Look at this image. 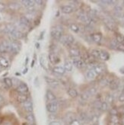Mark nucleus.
I'll list each match as a JSON object with an SVG mask.
<instances>
[{"label":"nucleus","instance_id":"obj_53","mask_svg":"<svg viewBox=\"0 0 124 125\" xmlns=\"http://www.w3.org/2000/svg\"><path fill=\"white\" fill-rule=\"evenodd\" d=\"M2 102H3V98L1 95H0V103H2Z\"/></svg>","mask_w":124,"mask_h":125},{"label":"nucleus","instance_id":"obj_46","mask_svg":"<svg viewBox=\"0 0 124 125\" xmlns=\"http://www.w3.org/2000/svg\"><path fill=\"white\" fill-rule=\"evenodd\" d=\"M8 89V87L5 85L3 80H0V90H6Z\"/></svg>","mask_w":124,"mask_h":125},{"label":"nucleus","instance_id":"obj_47","mask_svg":"<svg viewBox=\"0 0 124 125\" xmlns=\"http://www.w3.org/2000/svg\"><path fill=\"white\" fill-rule=\"evenodd\" d=\"M110 115H117V114H118V110H117L116 108H110Z\"/></svg>","mask_w":124,"mask_h":125},{"label":"nucleus","instance_id":"obj_16","mask_svg":"<svg viewBox=\"0 0 124 125\" xmlns=\"http://www.w3.org/2000/svg\"><path fill=\"white\" fill-rule=\"evenodd\" d=\"M53 72L59 74V75H63L66 72L65 69L63 68V66H54L53 68Z\"/></svg>","mask_w":124,"mask_h":125},{"label":"nucleus","instance_id":"obj_44","mask_svg":"<svg viewBox=\"0 0 124 125\" xmlns=\"http://www.w3.org/2000/svg\"><path fill=\"white\" fill-rule=\"evenodd\" d=\"M110 83V81H109L107 78H104L101 81V85L102 86H105V85H109V83Z\"/></svg>","mask_w":124,"mask_h":125},{"label":"nucleus","instance_id":"obj_9","mask_svg":"<svg viewBox=\"0 0 124 125\" xmlns=\"http://www.w3.org/2000/svg\"><path fill=\"white\" fill-rule=\"evenodd\" d=\"M69 52V54L72 57V58L80 57V54H81V53H80V51L78 48H76V47H70Z\"/></svg>","mask_w":124,"mask_h":125},{"label":"nucleus","instance_id":"obj_55","mask_svg":"<svg viewBox=\"0 0 124 125\" xmlns=\"http://www.w3.org/2000/svg\"><path fill=\"white\" fill-rule=\"evenodd\" d=\"M4 125H10V124H7V123H6V124H5Z\"/></svg>","mask_w":124,"mask_h":125},{"label":"nucleus","instance_id":"obj_36","mask_svg":"<svg viewBox=\"0 0 124 125\" xmlns=\"http://www.w3.org/2000/svg\"><path fill=\"white\" fill-rule=\"evenodd\" d=\"M116 41L119 43H124V35L121 34H117L116 35Z\"/></svg>","mask_w":124,"mask_h":125},{"label":"nucleus","instance_id":"obj_6","mask_svg":"<svg viewBox=\"0 0 124 125\" xmlns=\"http://www.w3.org/2000/svg\"><path fill=\"white\" fill-rule=\"evenodd\" d=\"M10 37H12L14 40H16V39H21V37H23V34L21 33V31H20L19 30H18L17 28L11 31V32L9 34Z\"/></svg>","mask_w":124,"mask_h":125},{"label":"nucleus","instance_id":"obj_54","mask_svg":"<svg viewBox=\"0 0 124 125\" xmlns=\"http://www.w3.org/2000/svg\"><path fill=\"white\" fill-rule=\"evenodd\" d=\"M90 125H98V124L97 123H91Z\"/></svg>","mask_w":124,"mask_h":125},{"label":"nucleus","instance_id":"obj_30","mask_svg":"<svg viewBox=\"0 0 124 125\" xmlns=\"http://www.w3.org/2000/svg\"><path fill=\"white\" fill-rule=\"evenodd\" d=\"M6 52H8L7 43H6V41L0 43V53H6Z\"/></svg>","mask_w":124,"mask_h":125},{"label":"nucleus","instance_id":"obj_2","mask_svg":"<svg viewBox=\"0 0 124 125\" xmlns=\"http://www.w3.org/2000/svg\"><path fill=\"white\" fill-rule=\"evenodd\" d=\"M59 41L63 45L69 47L72 44V43H74V41H75V38H74V37L72 36L71 34H68L66 36H63L60 38Z\"/></svg>","mask_w":124,"mask_h":125},{"label":"nucleus","instance_id":"obj_22","mask_svg":"<svg viewBox=\"0 0 124 125\" xmlns=\"http://www.w3.org/2000/svg\"><path fill=\"white\" fill-rule=\"evenodd\" d=\"M79 121H81V123H87L88 121H89V116L86 113H85V112H82L79 116Z\"/></svg>","mask_w":124,"mask_h":125},{"label":"nucleus","instance_id":"obj_17","mask_svg":"<svg viewBox=\"0 0 124 125\" xmlns=\"http://www.w3.org/2000/svg\"><path fill=\"white\" fill-rule=\"evenodd\" d=\"M109 58H110V55L107 51H100V57H99V59L103 61H106V60H108Z\"/></svg>","mask_w":124,"mask_h":125},{"label":"nucleus","instance_id":"obj_13","mask_svg":"<svg viewBox=\"0 0 124 125\" xmlns=\"http://www.w3.org/2000/svg\"><path fill=\"white\" fill-rule=\"evenodd\" d=\"M61 10L65 14H70L74 11V8L71 5H63L61 7Z\"/></svg>","mask_w":124,"mask_h":125},{"label":"nucleus","instance_id":"obj_21","mask_svg":"<svg viewBox=\"0 0 124 125\" xmlns=\"http://www.w3.org/2000/svg\"><path fill=\"white\" fill-rule=\"evenodd\" d=\"M49 61L51 62V63L53 64H56L57 63V62H59V58L57 57V55H55L54 53H49Z\"/></svg>","mask_w":124,"mask_h":125},{"label":"nucleus","instance_id":"obj_58","mask_svg":"<svg viewBox=\"0 0 124 125\" xmlns=\"http://www.w3.org/2000/svg\"><path fill=\"white\" fill-rule=\"evenodd\" d=\"M123 5H124V1H123Z\"/></svg>","mask_w":124,"mask_h":125},{"label":"nucleus","instance_id":"obj_40","mask_svg":"<svg viewBox=\"0 0 124 125\" xmlns=\"http://www.w3.org/2000/svg\"><path fill=\"white\" fill-rule=\"evenodd\" d=\"M114 102V97L112 95H107V97H106V102L109 104H113Z\"/></svg>","mask_w":124,"mask_h":125},{"label":"nucleus","instance_id":"obj_4","mask_svg":"<svg viewBox=\"0 0 124 125\" xmlns=\"http://www.w3.org/2000/svg\"><path fill=\"white\" fill-rule=\"evenodd\" d=\"M72 63L74 66H76L77 68L78 69H82L84 68L86 64H85V60L81 58L80 57H73L72 58Z\"/></svg>","mask_w":124,"mask_h":125},{"label":"nucleus","instance_id":"obj_45","mask_svg":"<svg viewBox=\"0 0 124 125\" xmlns=\"http://www.w3.org/2000/svg\"><path fill=\"white\" fill-rule=\"evenodd\" d=\"M69 125H81V121H79V119H76V118H75V119L72 120L69 124Z\"/></svg>","mask_w":124,"mask_h":125},{"label":"nucleus","instance_id":"obj_27","mask_svg":"<svg viewBox=\"0 0 124 125\" xmlns=\"http://www.w3.org/2000/svg\"><path fill=\"white\" fill-rule=\"evenodd\" d=\"M69 28H70L71 31H72L73 32H75V33H78L80 31L79 26L78 25V24H75V23H71L69 24Z\"/></svg>","mask_w":124,"mask_h":125},{"label":"nucleus","instance_id":"obj_51","mask_svg":"<svg viewBox=\"0 0 124 125\" xmlns=\"http://www.w3.org/2000/svg\"><path fill=\"white\" fill-rule=\"evenodd\" d=\"M117 50L120 51L124 52V44L123 43H120V44L118 45V47H117Z\"/></svg>","mask_w":124,"mask_h":125},{"label":"nucleus","instance_id":"obj_11","mask_svg":"<svg viewBox=\"0 0 124 125\" xmlns=\"http://www.w3.org/2000/svg\"><path fill=\"white\" fill-rule=\"evenodd\" d=\"M120 85L119 80L117 79H113L110 81V83H109V87L111 90H116L118 89V87Z\"/></svg>","mask_w":124,"mask_h":125},{"label":"nucleus","instance_id":"obj_15","mask_svg":"<svg viewBox=\"0 0 124 125\" xmlns=\"http://www.w3.org/2000/svg\"><path fill=\"white\" fill-rule=\"evenodd\" d=\"M11 53H17L19 52L20 51V45L18 44V43L15 41H11Z\"/></svg>","mask_w":124,"mask_h":125},{"label":"nucleus","instance_id":"obj_37","mask_svg":"<svg viewBox=\"0 0 124 125\" xmlns=\"http://www.w3.org/2000/svg\"><path fill=\"white\" fill-rule=\"evenodd\" d=\"M9 9H10L11 10L15 11V10H17V9H19L20 5H18V3H16V2H12V3H10V4L9 5Z\"/></svg>","mask_w":124,"mask_h":125},{"label":"nucleus","instance_id":"obj_52","mask_svg":"<svg viewBox=\"0 0 124 125\" xmlns=\"http://www.w3.org/2000/svg\"><path fill=\"white\" fill-rule=\"evenodd\" d=\"M121 121H122V124L123 125H124V115L122 117V118H121Z\"/></svg>","mask_w":124,"mask_h":125},{"label":"nucleus","instance_id":"obj_26","mask_svg":"<svg viewBox=\"0 0 124 125\" xmlns=\"http://www.w3.org/2000/svg\"><path fill=\"white\" fill-rule=\"evenodd\" d=\"M20 23L21 24H23V25H24L25 27H28L30 25V21L28 19V18L25 17V16H21V18H20Z\"/></svg>","mask_w":124,"mask_h":125},{"label":"nucleus","instance_id":"obj_49","mask_svg":"<svg viewBox=\"0 0 124 125\" xmlns=\"http://www.w3.org/2000/svg\"><path fill=\"white\" fill-rule=\"evenodd\" d=\"M118 101L120 102H124V92L119 95V96H118Z\"/></svg>","mask_w":124,"mask_h":125},{"label":"nucleus","instance_id":"obj_57","mask_svg":"<svg viewBox=\"0 0 124 125\" xmlns=\"http://www.w3.org/2000/svg\"><path fill=\"white\" fill-rule=\"evenodd\" d=\"M28 125H34V124H28Z\"/></svg>","mask_w":124,"mask_h":125},{"label":"nucleus","instance_id":"obj_24","mask_svg":"<svg viewBox=\"0 0 124 125\" xmlns=\"http://www.w3.org/2000/svg\"><path fill=\"white\" fill-rule=\"evenodd\" d=\"M0 66H2L4 68H7L9 66V60L3 57H0Z\"/></svg>","mask_w":124,"mask_h":125},{"label":"nucleus","instance_id":"obj_7","mask_svg":"<svg viewBox=\"0 0 124 125\" xmlns=\"http://www.w3.org/2000/svg\"><path fill=\"white\" fill-rule=\"evenodd\" d=\"M105 69H106L105 65L101 64V63H98V64H95V66H94V68H93V70L95 71V73L98 76V75H100V74H101V73H103L104 72Z\"/></svg>","mask_w":124,"mask_h":125},{"label":"nucleus","instance_id":"obj_18","mask_svg":"<svg viewBox=\"0 0 124 125\" xmlns=\"http://www.w3.org/2000/svg\"><path fill=\"white\" fill-rule=\"evenodd\" d=\"M63 68L65 69V70L66 72H71L72 70V68H73L72 61H71V60H66L65 62V63H64Z\"/></svg>","mask_w":124,"mask_h":125},{"label":"nucleus","instance_id":"obj_12","mask_svg":"<svg viewBox=\"0 0 124 125\" xmlns=\"http://www.w3.org/2000/svg\"><path fill=\"white\" fill-rule=\"evenodd\" d=\"M46 98L49 102H53L57 100V97H56L55 94L51 92L50 90H47L46 92Z\"/></svg>","mask_w":124,"mask_h":125},{"label":"nucleus","instance_id":"obj_35","mask_svg":"<svg viewBox=\"0 0 124 125\" xmlns=\"http://www.w3.org/2000/svg\"><path fill=\"white\" fill-rule=\"evenodd\" d=\"M91 98V95H90V94L88 92H83L82 95H81V98L82 100H83L84 102H86V101H88V100Z\"/></svg>","mask_w":124,"mask_h":125},{"label":"nucleus","instance_id":"obj_14","mask_svg":"<svg viewBox=\"0 0 124 125\" xmlns=\"http://www.w3.org/2000/svg\"><path fill=\"white\" fill-rule=\"evenodd\" d=\"M45 80H46V82L49 84V85H59V82L58 80L57 79H55L53 78H50V77H48V76H46L45 77Z\"/></svg>","mask_w":124,"mask_h":125},{"label":"nucleus","instance_id":"obj_25","mask_svg":"<svg viewBox=\"0 0 124 125\" xmlns=\"http://www.w3.org/2000/svg\"><path fill=\"white\" fill-rule=\"evenodd\" d=\"M26 120L30 124H34L35 123V117L32 113H28L26 115Z\"/></svg>","mask_w":124,"mask_h":125},{"label":"nucleus","instance_id":"obj_39","mask_svg":"<svg viewBox=\"0 0 124 125\" xmlns=\"http://www.w3.org/2000/svg\"><path fill=\"white\" fill-rule=\"evenodd\" d=\"M75 119V117H74V115H72V114H70V113H69V114H67L66 115V117H65V120H66V121L67 122V123H70L72 120H74Z\"/></svg>","mask_w":124,"mask_h":125},{"label":"nucleus","instance_id":"obj_38","mask_svg":"<svg viewBox=\"0 0 124 125\" xmlns=\"http://www.w3.org/2000/svg\"><path fill=\"white\" fill-rule=\"evenodd\" d=\"M109 108V104L106 102H101V108H100V110L102 111H107Z\"/></svg>","mask_w":124,"mask_h":125},{"label":"nucleus","instance_id":"obj_56","mask_svg":"<svg viewBox=\"0 0 124 125\" xmlns=\"http://www.w3.org/2000/svg\"><path fill=\"white\" fill-rule=\"evenodd\" d=\"M116 125H123V124H116Z\"/></svg>","mask_w":124,"mask_h":125},{"label":"nucleus","instance_id":"obj_41","mask_svg":"<svg viewBox=\"0 0 124 125\" xmlns=\"http://www.w3.org/2000/svg\"><path fill=\"white\" fill-rule=\"evenodd\" d=\"M98 118L99 117L97 115H92L91 117H89V121H91V123H97Z\"/></svg>","mask_w":124,"mask_h":125},{"label":"nucleus","instance_id":"obj_20","mask_svg":"<svg viewBox=\"0 0 124 125\" xmlns=\"http://www.w3.org/2000/svg\"><path fill=\"white\" fill-rule=\"evenodd\" d=\"M28 99L27 94H18V95L17 96V101L19 103H24Z\"/></svg>","mask_w":124,"mask_h":125},{"label":"nucleus","instance_id":"obj_42","mask_svg":"<svg viewBox=\"0 0 124 125\" xmlns=\"http://www.w3.org/2000/svg\"><path fill=\"white\" fill-rule=\"evenodd\" d=\"M120 43L116 41V39H113L112 41H110V46L112 47V48H115V49H117V47Z\"/></svg>","mask_w":124,"mask_h":125},{"label":"nucleus","instance_id":"obj_31","mask_svg":"<svg viewBox=\"0 0 124 125\" xmlns=\"http://www.w3.org/2000/svg\"><path fill=\"white\" fill-rule=\"evenodd\" d=\"M3 82L5 83V85L8 87V89L11 88V87H12V85H13V84H12V79L11 78H9V77H6L3 79Z\"/></svg>","mask_w":124,"mask_h":125},{"label":"nucleus","instance_id":"obj_32","mask_svg":"<svg viewBox=\"0 0 124 125\" xmlns=\"http://www.w3.org/2000/svg\"><path fill=\"white\" fill-rule=\"evenodd\" d=\"M91 55L95 59H99V57H100V51L97 49H94L91 51Z\"/></svg>","mask_w":124,"mask_h":125},{"label":"nucleus","instance_id":"obj_50","mask_svg":"<svg viewBox=\"0 0 124 125\" xmlns=\"http://www.w3.org/2000/svg\"><path fill=\"white\" fill-rule=\"evenodd\" d=\"M6 9V5L2 2H0V11H3Z\"/></svg>","mask_w":124,"mask_h":125},{"label":"nucleus","instance_id":"obj_1","mask_svg":"<svg viewBox=\"0 0 124 125\" xmlns=\"http://www.w3.org/2000/svg\"><path fill=\"white\" fill-rule=\"evenodd\" d=\"M50 35L54 40L59 41L60 38L63 37V29L59 26H55L52 28L50 31Z\"/></svg>","mask_w":124,"mask_h":125},{"label":"nucleus","instance_id":"obj_43","mask_svg":"<svg viewBox=\"0 0 124 125\" xmlns=\"http://www.w3.org/2000/svg\"><path fill=\"white\" fill-rule=\"evenodd\" d=\"M24 16H25V17L28 18V19L30 21H31V20H33L34 18H35V15H34V13H30V12H28V13H27L25 15H24Z\"/></svg>","mask_w":124,"mask_h":125},{"label":"nucleus","instance_id":"obj_28","mask_svg":"<svg viewBox=\"0 0 124 125\" xmlns=\"http://www.w3.org/2000/svg\"><path fill=\"white\" fill-rule=\"evenodd\" d=\"M110 121L111 124H113L114 125L119 124V122H120V119L117 115H110Z\"/></svg>","mask_w":124,"mask_h":125},{"label":"nucleus","instance_id":"obj_3","mask_svg":"<svg viewBox=\"0 0 124 125\" xmlns=\"http://www.w3.org/2000/svg\"><path fill=\"white\" fill-rule=\"evenodd\" d=\"M58 102L57 101L53 102H49L47 104V110L49 112V113H55L58 110Z\"/></svg>","mask_w":124,"mask_h":125},{"label":"nucleus","instance_id":"obj_23","mask_svg":"<svg viewBox=\"0 0 124 125\" xmlns=\"http://www.w3.org/2000/svg\"><path fill=\"white\" fill-rule=\"evenodd\" d=\"M21 4L22 5H24L26 9L31 7L33 5H35V2L34 1H31V0H24V1H21Z\"/></svg>","mask_w":124,"mask_h":125},{"label":"nucleus","instance_id":"obj_8","mask_svg":"<svg viewBox=\"0 0 124 125\" xmlns=\"http://www.w3.org/2000/svg\"><path fill=\"white\" fill-rule=\"evenodd\" d=\"M23 107L28 113H32L33 111V104L30 100H27L25 102L23 103Z\"/></svg>","mask_w":124,"mask_h":125},{"label":"nucleus","instance_id":"obj_29","mask_svg":"<svg viewBox=\"0 0 124 125\" xmlns=\"http://www.w3.org/2000/svg\"><path fill=\"white\" fill-rule=\"evenodd\" d=\"M67 93H68V95L72 98H76L78 95V92L75 89H69V90H68Z\"/></svg>","mask_w":124,"mask_h":125},{"label":"nucleus","instance_id":"obj_10","mask_svg":"<svg viewBox=\"0 0 124 125\" xmlns=\"http://www.w3.org/2000/svg\"><path fill=\"white\" fill-rule=\"evenodd\" d=\"M97 73L93 69H90V70H88V72L86 73V78L89 80L95 79L97 77Z\"/></svg>","mask_w":124,"mask_h":125},{"label":"nucleus","instance_id":"obj_34","mask_svg":"<svg viewBox=\"0 0 124 125\" xmlns=\"http://www.w3.org/2000/svg\"><path fill=\"white\" fill-rule=\"evenodd\" d=\"M87 92L90 94L91 96H92V95H96V94L97 93V89L96 88L95 86H92V87H91V88H89L88 90H87Z\"/></svg>","mask_w":124,"mask_h":125},{"label":"nucleus","instance_id":"obj_5","mask_svg":"<svg viewBox=\"0 0 124 125\" xmlns=\"http://www.w3.org/2000/svg\"><path fill=\"white\" fill-rule=\"evenodd\" d=\"M17 92L19 93V94H27L28 92V86L27 85V84L21 83H20V85L17 86V89H16Z\"/></svg>","mask_w":124,"mask_h":125},{"label":"nucleus","instance_id":"obj_33","mask_svg":"<svg viewBox=\"0 0 124 125\" xmlns=\"http://www.w3.org/2000/svg\"><path fill=\"white\" fill-rule=\"evenodd\" d=\"M40 66L43 68L47 70V64H46V57L44 55H42L40 58Z\"/></svg>","mask_w":124,"mask_h":125},{"label":"nucleus","instance_id":"obj_19","mask_svg":"<svg viewBox=\"0 0 124 125\" xmlns=\"http://www.w3.org/2000/svg\"><path fill=\"white\" fill-rule=\"evenodd\" d=\"M91 40L94 42L99 43L102 39V34L100 33H95V34H91Z\"/></svg>","mask_w":124,"mask_h":125},{"label":"nucleus","instance_id":"obj_48","mask_svg":"<svg viewBox=\"0 0 124 125\" xmlns=\"http://www.w3.org/2000/svg\"><path fill=\"white\" fill-rule=\"evenodd\" d=\"M49 125H63V123L59 121H52Z\"/></svg>","mask_w":124,"mask_h":125}]
</instances>
